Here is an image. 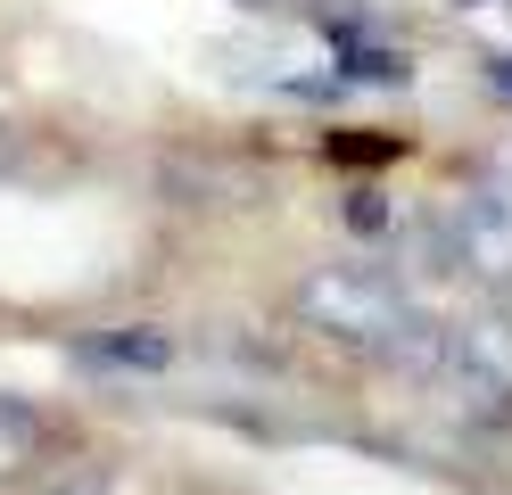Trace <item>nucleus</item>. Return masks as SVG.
I'll return each instance as SVG.
<instances>
[{"label":"nucleus","mask_w":512,"mask_h":495,"mask_svg":"<svg viewBox=\"0 0 512 495\" xmlns=\"http://www.w3.org/2000/svg\"><path fill=\"white\" fill-rule=\"evenodd\" d=\"M298 322L347 355H389L413 322V297L372 264H314L298 281Z\"/></svg>","instance_id":"obj_1"},{"label":"nucleus","mask_w":512,"mask_h":495,"mask_svg":"<svg viewBox=\"0 0 512 495\" xmlns=\"http://www.w3.org/2000/svg\"><path fill=\"white\" fill-rule=\"evenodd\" d=\"M446 372H455L471 396H496L512 405V322L504 314H471L446 330Z\"/></svg>","instance_id":"obj_2"},{"label":"nucleus","mask_w":512,"mask_h":495,"mask_svg":"<svg viewBox=\"0 0 512 495\" xmlns=\"http://www.w3.org/2000/svg\"><path fill=\"white\" fill-rule=\"evenodd\" d=\"M455 264L471 281H512V198H488V190H471V198H455Z\"/></svg>","instance_id":"obj_3"},{"label":"nucleus","mask_w":512,"mask_h":495,"mask_svg":"<svg viewBox=\"0 0 512 495\" xmlns=\"http://www.w3.org/2000/svg\"><path fill=\"white\" fill-rule=\"evenodd\" d=\"M83 363H100V372H166L174 363V339L149 322H124V330H91L83 339Z\"/></svg>","instance_id":"obj_4"},{"label":"nucleus","mask_w":512,"mask_h":495,"mask_svg":"<svg viewBox=\"0 0 512 495\" xmlns=\"http://www.w3.org/2000/svg\"><path fill=\"white\" fill-rule=\"evenodd\" d=\"M42 454H50V421L25 405V396H9V388H0V487H9V479H25Z\"/></svg>","instance_id":"obj_5"},{"label":"nucleus","mask_w":512,"mask_h":495,"mask_svg":"<svg viewBox=\"0 0 512 495\" xmlns=\"http://www.w3.org/2000/svg\"><path fill=\"white\" fill-rule=\"evenodd\" d=\"M488 91L512 108V50H496V58H488Z\"/></svg>","instance_id":"obj_6"},{"label":"nucleus","mask_w":512,"mask_h":495,"mask_svg":"<svg viewBox=\"0 0 512 495\" xmlns=\"http://www.w3.org/2000/svg\"><path fill=\"white\" fill-rule=\"evenodd\" d=\"M347 215H356V231H380V223H389V207H380L372 190H364V198H356V207H347Z\"/></svg>","instance_id":"obj_7"},{"label":"nucleus","mask_w":512,"mask_h":495,"mask_svg":"<svg viewBox=\"0 0 512 495\" xmlns=\"http://www.w3.org/2000/svg\"><path fill=\"white\" fill-rule=\"evenodd\" d=\"M455 9H479V0H455Z\"/></svg>","instance_id":"obj_8"}]
</instances>
